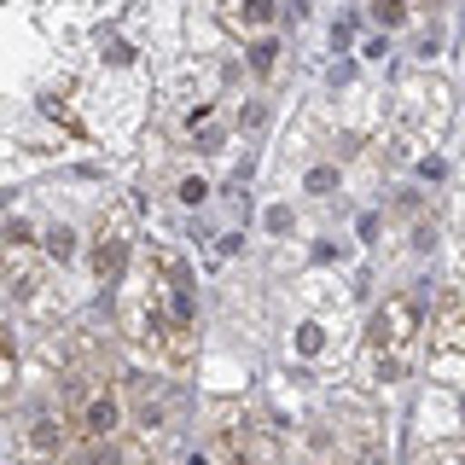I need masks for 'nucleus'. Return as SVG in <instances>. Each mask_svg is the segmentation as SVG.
Wrapping results in <instances>:
<instances>
[{
  "label": "nucleus",
  "mask_w": 465,
  "mask_h": 465,
  "mask_svg": "<svg viewBox=\"0 0 465 465\" xmlns=\"http://www.w3.org/2000/svg\"><path fill=\"white\" fill-rule=\"evenodd\" d=\"M82 430H87V436H111V430H116V401L99 396L94 407H87V425H82Z\"/></svg>",
  "instance_id": "nucleus-2"
},
{
  "label": "nucleus",
  "mask_w": 465,
  "mask_h": 465,
  "mask_svg": "<svg viewBox=\"0 0 465 465\" xmlns=\"http://www.w3.org/2000/svg\"><path fill=\"white\" fill-rule=\"evenodd\" d=\"M222 18L239 29V35H256V29L273 24V0H222Z\"/></svg>",
  "instance_id": "nucleus-1"
}]
</instances>
